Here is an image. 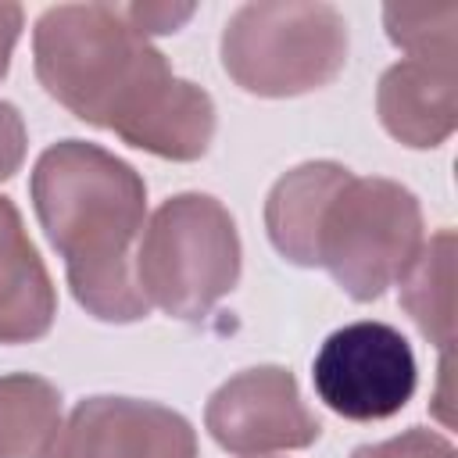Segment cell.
<instances>
[{
  "instance_id": "cell-1",
  "label": "cell",
  "mask_w": 458,
  "mask_h": 458,
  "mask_svg": "<svg viewBox=\"0 0 458 458\" xmlns=\"http://www.w3.org/2000/svg\"><path fill=\"white\" fill-rule=\"evenodd\" d=\"M36 79L64 111L165 161H197L215 140V100L179 79L122 4H57L32 29Z\"/></svg>"
},
{
  "instance_id": "cell-2",
  "label": "cell",
  "mask_w": 458,
  "mask_h": 458,
  "mask_svg": "<svg viewBox=\"0 0 458 458\" xmlns=\"http://www.w3.org/2000/svg\"><path fill=\"white\" fill-rule=\"evenodd\" d=\"M265 233L290 265L326 268L358 304L379 301L426 243L408 186L336 161H304L279 175L265 197Z\"/></svg>"
},
{
  "instance_id": "cell-3",
  "label": "cell",
  "mask_w": 458,
  "mask_h": 458,
  "mask_svg": "<svg viewBox=\"0 0 458 458\" xmlns=\"http://www.w3.org/2000/svg\"><path fill=\"white\" fill-rule=\"evenodd\" d=\"M36 218L64 258L72 297L100 322H140L150 304L136 286V243L147 218L143 175L86 140L47 147L29 179Z\"/></svg>"
},
{
  "instance_id": "cell-4",
  "label": "cell",
  "mask_w": 458,
  "mask_h": 458,
  "mask_svg": "<svg viewBox=\"0 0 458 458\" xmlns=\"http://www.w3.org/2000/svg\"><path fill=\"white\" fill-rule=\"evenodd\" d=\"M243 247L229 208L211 193H175L143 225L136 286L168 318H204L240 283Z\"/></svg>"
},
{
  "instance_id": "cell-5",
  "label": "cell",
  "mask_w": 458,
  "mask_h": 458,
  "mask_svg": "<svg viewBox=\"0 0 458 458\" xmlns=\"http://www.w3.org/2000/svg\"><path fill=\"white\" fill-rule=\"evenodd\" d=\"M347 64V21L322 0L240 4L222 29V68L254 97H301Z\"/></svg>"
},
{
  "instance_id": "cell-6",
  "label": "cell",
  "mask_w": 458,
  "mask_h": 458,
  "mask_svg": "<svg viewBox=\"0 0 458 458\" xmlns=\"http://www.w3.org/2000/svg\"><path fill=\"white\" fill-rule=\"evenodd\" d=\"M311 383L318 401L351 422L394 419L419 386L415 351L386 322H351L329 333L315 354Z\"/></svg>"
},
{
  "instance_id": "cell-7",
  "label": "cell",
  "mask_w": 458,
  "mask_h": 458,
  "mask_svg": "<svg viewBox=\"0 0 458 458\" xmlns=\"http://www.w3.org/2000/svg\"><path fill=\"white\" fill-rule=\"evenodd\" d=\"M211 440L240 458L304 451L322 437V422L304 404L297 376L283 365H254L229 376L204 408Z\"/></svg>"
},
{
  "instance_id": "cell-8",
  "label": "cell",
  "mask_w": 458,
  "mask_h": 458,
  "mask_svg": "<svg viewBox=\"0 0 458 458\" xmlns=\"http://www.w3.org/2000/svg\"><path fill=\"white\" fill-rule=\"evenodd\" d=\"M47 458H197V429L168 404L97 394L72 408Z\"/></svg>"
},
{
  "instance_id": "cell-9",
  "label": "cell",
  "mask_w": 458,
  "mask_h": 458,
  "mask_svg": "<svg viewBox=\"0 0 458 458\" xmlns=\"http://www.w3.org/2000/svg\"><path fill=\"white\" fill-rule=\"evenodd\" d=\"M376 114L383 129L411 150L447 143L458 125V64L401 57L379 75Z\"/></svg>"
},
{
  "instance_id": "cell-10",
  "label": "cell",
  "mask_w": 458,
  "mask_h": 458,
  "mask_svg": "<svg viewBox=\"0 0 458 458\" xmlns=\"http://www.w3.org/2000/svg\"><path fill=\"white\" fill-rule=\"evenodd\" d=\"M57 315L54 279L11 197H0V344L43 340Z\"/></svg>"
},
{
  "instance_id": "cell-11",
  "label": "cell",
  "mask_w": 458,
  "mask_h": 458,
  "mask_svg": "<svg viewBox=\"0 0 458 458\" xmlns=\"http://www.w3.org/2000/svg\"><path fill=\"white\" fill-rule=\"evenodd\" d=\"M397 283L401 308L415 329L447 354L454 344V229L433 233Z\"/></svg>"
},
{
  "instance_id": "cell-12",
  "label": "cell",
  "mask_w": 458,
  "mask_h": 458,
  "mask_svg": "<svg viewBox=\"0 0 458 458\" xmlns=\"http://www.w3.org/2000/svg\"><path fill=\"white\" fill-rule=\"evenodd\" d=\"M61 429V394L32 372L0 376V458H47Z\"/></svg>"
},
{
  "instance_id": "cell-13",
  "label": "cell",
  "mask_w": 458,
  "mask_h": 458,
  "mask_svg": "<svg viewBox=\"0 0 458 458\" xmlns=\"http://www.w3.org/2000/svg\"><path fill=\"white\" fill-rule=\"evenodd\" d=\"M386 36L397 50L419 61L458 64V4H386L383 7Z\"/></svg>"
},
{
  "instance_id": "cell-14",
  "label": "cell",
  "mask_w": 458,
  "mask_h": 458,
  "mask_svg": "<svg viewBox=\"0 0 458 458\" xmlns=\"http://www.w3.org/2000/svg\"><path fill=\"white\" fill-rule=\"evenodd\" d=\"M351 458H458V451L444 433L426 429V426H411L390 440L354 447Z\"/></svg>"
},
{
  "instance_id": "cell-15",
  "label": "cell",
  "mask_w": 458,
  "mask_h": 458,
  "mask_svg": "<svg viewBox=\"0 0 458 458\" xmlns=\"http://www.w3.org/2000/svg\"><path fill=\"white\" fill-rule=\"evenodd\" d=\"M125 18L132 21L136 32L143 36H168V32H179V25H186L193 18V4H122Z\"/></svg>"
},
{
  "instance_id": "cell-16",
  "label": "cell",
  "mask_w": 458,
  "mask_h": 458,
  "mask_svg": "<svg viewBox=\"0 0 458 458\" xmlns=\"http://www.w3.org/2000/svg\"><path fill=\"white\" fill-rule=\"evenodd\" d=\"M25 147H29V132L21 111L11 100H0V182H7L21 168Z\"/></svg>"
},
{
  "instance_id": "cell-17",
  "label": "cell",
  "mask_w": 458,
  "mask_h": 458,
  "mask_svg": "<svg viewBox=\"0 0 458 458\" xmlns=\"http://www.w3.org/2000/svg\"><path fill=\"white\" fill-rule=\"evenodd\" d=\"M21 25H25L21 4L0 0V79H4L7 68H11V54H14V43H18V36H21Z\"/></svg>"
}]
</instances>
